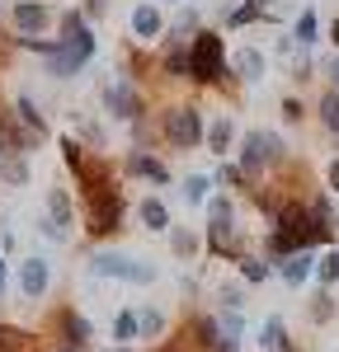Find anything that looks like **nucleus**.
<instances>
[{
  "label": "nucleus",
  "instance_id": "obj_47",
  "mask_svg": "<svg viewBox=\"0 0 339 352\" xmlns=\"http://www.w3.org/2000/svg\"><path fill=\"white\" fill-rule=\"evenodd\" d=\"M5 272H10V263H0V296H5Z\"/></svg>",
  "mask_w": 339,
  "mask_h": 352
},
{
  "label": "nucleus",
  "instance_id": "obj_36",
  "mask_svg": "<svg viewBox=\"0 0 339 352\" xmlns=\"http://www.w3.org/2000/svg\"><path fill=\"white\" fill-rule=\"evenodd\" d=\"M61 160H66V169H71V174H76V169L85 164V146H81V141H71V136H66V141H61Z\"/></svg>",
  "mask_w": 339,
  "mask_h": 352
},
{
  "label": "nucleus",
  "instance_id": "obj_49",
  "mask_svg": "<svg viewBox=\"0 0 339 352\" xmlns=\"http://www.w3.org/2000/svg\"><path fill=\"white\" fill-rule=\"evenodd\" d=\"M52 352H81V348H71V343H56V348Z\"/></svg>",
  "mask_w": 339,
  "mask_h": 352
},
{
  "label": "nucleus",
  "instance_id": "obj_31",
  "mask_svg": "<svg viewBox=\"0 0 339 352\" xmlns=\"http://www.w3.org/2000/svg\"><path fill=\"white\" fill-rule=\"evenodd\" d=\"M259 343H264L269 352H278L282 343H287V329H282L278 315H269V320H264V333H259Z\"/></svg>",
  "mask_w": 339,
  "mask_h": 352
},
{
  "label": "nucleus",
  "instance_id": "obj_6",
  "mask_svg": "<svg viewBox=\"0 0 339 352\" xmlns=\"http://www.w3.org/2000/svg\"><path fill=\"white\" fill-rule=\"evenodd\" d=\"M90 272L94 277H113V282H132V287H151L156 282V268L151 263H141L132 254H113V249L90 254Z\"/></svg>",
  "mask_w": 339,
  "mask_h": 352
},
{
  "label": "nucleus",
  "instance_id": "obj_25",
  "mask_svg": "<svg viewBox=\"0 0 339 352\" xmlns=\"http://www.w3.org/2000/svg\"><path fill=\"white\" fill-rule=\"evenodd\" d=\"M316 38H320V19H316V10H302L297 24H292V43H297V47H311Z\"/></svg>",
  "mask_w": 339,
  "mask_h": 352
},
{
  "label": "nucleus",
  "instance_id": "obj_17",
  "mask_svg": "<svg viewBox=\"0 0 339 352\" xmlns=\"http://www.w3.org/2000/svg\"><path fill=\"white\" fill-rule=\"evenodd\" d=\"M217 338H222V324H217L212 315H194V320H189V348L212 352V348H217Z\"/></svg>",
  "mask_w": 339,
  "mask_h": 352
},
{
  "label": "nucleus",
  "instance_id": "obj_28",
  "mask_svg": "<svg viewBox=\"0 0 339 352\" xmlns=\"http://www.w3.org/2000/svg\"><path fill=\"white\" fill-rule=\"evenodd\" d=\"M137 333H141V338H161V333H165V315H161L156 305L137 310Z\"/></svg>",
  "mask_w": 339,
  "mask_h": 352
},
{
  "label": "nucleus",
  "instance_id": "obj_35",
  "mask_svg": "<svg viewBox=\"0 0 339 352\" xmlns=\"http://www.w3.org/2000/svg\"><path fill=\"white\" fill-rule=\"evenodd\" d=\"M316 277H320V287H335L339 282V249H330L325 258H316Z\"/></svg>",
  "mask_w": 339,
  "mask_h": 352
},
{
  "label": "nucleus",
  "instance_id": "obj_15",
  "mask_svg": "<svg viewBox=\"0 0 339 352\" xmlns=\"http://www.w3.org/2000/svg\"><path fill=\"white\" fill-rule=\"evenodd\" d=\"M278 277L287 287H307V277H316V254L311 249H297V254H287L278 263Z\"/></svg>",
  "mask_w": 339,
  "mask_h": 352
},
{
  "label": "nucleus",
  "instance_id": "obj_50",
  "mask_svg": "<svg viewBox=\"0 0 339 352\" xmlns=\"http://www.w3.org/2000/svg\"><path fill=\"white\" fill-rule=\"evenodd\" d=\"M109 352H127V348H109Z\"/></svg>",
  "mask_w": 339,
  "mask_h": 352
},
{
  "label": "nucleus",
  "instance_id": "obj_37",
  "mask_svg": "<svg viewBox=\"0 0 339 352\" xmlns=\"http://www.w3.org/2000/svg\"><path fill=\"white\" fill-rule=\"evenodd\" d=\"M217 324H222V338H236V343H240V329H245L240 324V310H226Z\"/></svg>",
  "mask_w": 339,
  "mask_h": 352
},
{
  "label": "nucleus",
  "instance_id": "obj_24",
  "mask_svg": "<svg viewBox=\"0 0 339 352\" xmlns=\"http://www.w3.org/2000/svg\"><path fill=\"white\" fill-rule=\"evenodd\" d=\"M141 333H137V310H118L113 315V343L118 348H127V343H137Z\"/></svg>",
  "mask_w": 339,
  "mask_h": 352
},
{
  "label": "nucleus",
  "instance_id": "obj_21",
  "mask_svg": "<svg viewBox=\"0 0 339 352\" xmlns=\"http://www.w3.org/2000/svg\"><path fill=\"white\" fill-rule=\"evenodd\" d=\"M231 76H240V80H259V76H264V52L240 47V52L231 56Z\"/></svg>",
  "mask_w": 339,
  "mask_h": 352
},
{
  "label": "nucleus",
  "instance_id": "obj_43",
  "mask_svg": "<svg viewBox=\"0 0 339 352\" xmlns=\"http://www.w3.org/2000/svg\"><path fill=\"white\" fill-rule=\"evenodd\" d=\"M156 352H189V343H179V338H165V343H161Z\"/></svg>",
  "mask_w": 339,
  "mask_h": 352
},
{
  "label": "nucleus",
  "instance_id": "obj_16",
  "mask_svg": "<svg viewBox=\"0 0 339 352\" xmlns=\"http://www.w3.org/2000/svg\"><path fill=\"white\" fill-rule=\"evenodd\" d=\"M14 118H19V127H24V132H33L38 141H48V136H52V127H48V118L38 113V104H33L28 94H19V99H14Z\"/></svg>",
  "mask_w": 339,
  "mask_h": 352
},
{
  "label": "nucleus",
  "instance_id": "obj_14",
  "mask_svg": "<svg viewBox=\"0 0 339 352\" xmlns=\"http://www.w3.org/2000/svg\"><path fill=\"white\" fill-rule=\"evenodd\" d=\"M94 52H81V47H56L52 56H48V76H56V80H71V76H81L85 71V61H90Z\"/></svg>",
  "mask_w": 339,
  "mask_h": 352
},
{
  "label": "nucleus",
  "instance_id": "obj_13",
  "mask_svg": "<svg viewBox=\"0 0 339 352\" xmlns=\"http://www.w3.org/2000/svg\"><path fill=\"white\" fill-rule=\"evenodd\" d=\"M123 169H127L132 179L170 184V169H165V160H156V155H151V151H141V146H132V151H127V160H123Z\"/></svg>",
  "mask_w": 339,
  "mask_h": 352
},
{
  "label": "nucleus",
  "instance_id": "obj_30",
  "mask_svg": "<svg viewBox=\"0 0 339 352\" xmlns=\"http://www.w3.org/2000/svg\"><path fill=\"white\" fill-rule=\"evenodd\" d=\"M236 263H240V277H245V282H254V287H259V282H269V272H274V263H269V258H236Z\"/></svg>",
  "mask_w": 339,
  "mask_h": 352
},
{
  "label": "nucleus",
  "instance_id": "obj_7",
  "mask_svg": "<svg viewBox=\"0 0 339 352\" xmlns=\"http://www.w3.org/2000/svg\"><path fill=\"white\" fill-rule=\"evenodd\" d=\"M99 99H104V109L118 118V122H137L141 113H146V104H141V89L127 76L123 80H109L104 89H99Z\"/></svg>",
  "mask_w": 339,
  "mask_h": 352
},
{
  "label": "nucleus",
  "instance_id": "obj_19",
  "mask_svg": "<svg viewBox=\"0 0 339 352\" xmlns=\"http://www.w3.org/2000/svg\"><path fill=\"white\" fill-rule=\"evenodd\" d=\"M161 28H165V19H161L156 5H137V10H132V38L151 43V38H161Z\"/></svg>",
  "mask_w": 339,
  "mask_h": 352
},
{
  "label": "nucleus",
  "instance_id": "obj_10",
  "mask_svg": "<svg viewBox=\"0 0 339 352\" xmlns=\"http://www.w3.org/2000/svg\"><path fill=\"white\" fill-rule=\"evenodd\" d=\"M48 287H52V263H48L43 254L19 258V292H24V300H43Z\"/></svg>",
  "mask_w": 339,
  "mask_h": 352
},
{
  "label": "nucleus",
  "instance_id": "obj_8",
  "mask_svg": "<svg viewBox=\"0 0 339 352\" xmlns=\"http://www.w3.org/2000/svg\"><path fill=\"white\" fill-rule=\"evenodd\" d=\"M71 226H76V202L66 188H48V217H43V235L52 244L71 240Z\"/></svg>",
  "mask_w": 339,
  "mask_h": 352
},
{
  "label": "nucleus",
  "instance_id": "obj_27",
  "mask_svg": "<svg viewBox=\"0 0 339 352\" xmlns=\"http://www.w3.org/2000/svg\"><path fill=\"white\" fill-rule=\"evenodd\" d=\"M330 320H335V292L320 287V292L311 296V324H330Z\"/></svg>",
  "mask_w": 339,
  "mask_h": 352
},
{
  "label": "nucleus",
  "instance_id": "obj_3",
  "mask_svg": "<svg viewBox=\"0 0 339 352\" xmlns=\"http://www.w3.org/2000/svg\"><path fill=\"white\" fill-rule=\"evenodd\" d=\"M207 249L217 258H240V230H236V202L217 192L207 197Z\"/></svg>",
  "mask_w": 339,
  "mask_h": 352
},
{
  "label": "nucleus",
  "instance_id": "obj_44",
  "mask_svg": "<svg viewBox=\"0 0 339 352\" xmlns=\"http://www.w3.org/2000/svg\"><path fill=\"white\" fill-rule=\"evenodd\" d=\"M325 76H330V80H335V89H339V56H330V61H325Z\"/></svg>",
  "mask_w": 339,
  "mask_h": 352
},
{
  "label": "nucleus",
  "instance_id": "obj_12",
  "mask_svg": "<svg viewBox=\"0 0 339 352\" xmlns=\"http://www.w3.org/2000/svg\"><path fill=\"white\" fill-rule=\"evenodd\" d=\"M61 43L66 47H81V52H94V28H90V19H85L81 10H61Z\"/></svg>",
  "mask_w": 339,
  "mask_h": 352
},
{
  "label": "nucleus",
  "instance_id": "obj_42",
  "mask_svg": "<svg viewBox=\"0 0 339 352\" xmlns=\"http://www.w3.org/2000/svg\"><path fill=\"white\" fill-rule=\"evenodd\" d=\"M325 184H330V192H339V160H330V169H325Z\"/></svg>",
  "mask_w": 339,
  "mask_h": 352
},
{
  "label": "nucleus",
  "instance_id": "obj_2",
  "mask_svg": "<svg viewBox=\"0 0 339 352\" xmlns=\"http://www.w3.org/2000/svg\"><path fill=\"white\" fill-rule=\"evenodd\" d=\"M231 76V61H226V47L212 28H198L189 38V80L194 85H217Z\"/></svg>",
  "mask_w": 339,
  "mask_h": 352
},
{
  "label": "nucleus",
  "instance_id": "obj_41",
  "mask_svg": "<svg viewBox=\"0 0 339 352\" xmlns=\"http://www.w3.org/2000/svg\"><path fill=\"white\" fill-rule=\"evenodd\" d=\"M104 10H109V0H85V19H99V14H104Z\"/></svg>",
  "mask_w": 339,
  "mask_h": 352
},
{
  "label": "nucleus",
  "instance_id": "obj_46",
  "mask_svg": "<svg viewBox=\"0 0 339 352\" xmlns=\"http://www.w3.org/2000/svg\"><path fill=\"white\" fill-rule=\"evenodd\" d=\"M330 43H335V47H339V19H335V24H330Z\"/></svg>",
  "mask_w": 339,
  "mask_h": 352
},
{
  "label": "nucleus",
  "instance_id": "obj_20",
  "mask_svg": "<svg viewBox=\"0 0 339 352\" xmlns=\"http://www.w3.org/2000/svg\"><path fill=\"white\" fill-rule=\"evenodd\" d=\"M203 141H207V151H212V155H231V141H236V122H231V118H217V122H212V127H207V136H203Z\"/></svg>",
  "mask_w": 339,
  "mask_h": 352
},
{
  "label": "nucleus",
  "instance_id": "obj_34",
  "mask_svg": "<svg viewBox=\"0 0 339 352\" xmlns=\"http://www.w3.org/2000/svg\"><path fill=\"white\" fill-rule=\"evenodd\" d=\"M207 188H212V179H207V174H189V179H184V202H207Z\"/></svg>",
  "mask_w": 339,
  "mask_h": 352
},
{
  "label": "nucleus",
  "instance_id": "obj_40",
  "mask_svg": "<svg viewBox=\"0 0 339 352\" xmlns=\"http://www.w3.org/2000/svg\"><path fill=\"white\" fill-rule=\"evenodd\" d=\"M282 118H287V122H302V118H307L302 99H282Z\"/></svg>",
  "mask_w": 339,
  "mask_h": 352
},
{
  "label": "nucleus",
  "instance_id": "obj_9",
  "mask_svg": "<svg viewBox=\"0 0 339 352\" xmlns=\"http://www.w3.org/2000/svg\"><path fill=\"white\" fill-rule=\"evenodd\" d=\"M10 19H14V33H24V38H43L48 24L56 19L52 5H43V0H14L10 5Z\"/></svg>",
  "mask_w": 339,
  "mask_h": 352
},
{
  "label": "nucleus",
  "instance_id": "obj_11",
  "mask_svg": "<svg viewBox=\"0 0 339 352\" xmlns=\"http://www.w3.org/2000/svg\"><path fill=\"white\" fill-rule=\"evenodd\" d=\"M56 343H71V348H90V338H94V324H90V320H85L81 310H71V305H66V310H56Z\"/></svg>",
  "mask_w": 339,
  "mask_h": 352
},
{
  "label": "nucleus",
  "instance_id": "obj_22",
  "mask_svg": "<svg viewBox=\"0 0 339 352\" xmlns=\"http://www.w3.org/2000/svg\"><path fill=\"white\" fill-rule=\"evenodd\" d=\"M137 217H141V226H146V230H170V207L161 202V197H141Z\"/></svg>",
  "mask_w": 339,
  "mask_h": 352
},
{
  "label": "nucleus",
  "instance_id": "obj_4",
  "mask_svg": "<svg viewBox=\"0 0 339 352\" xmlns=\"http://www.w3.org/2000/svg\"><path fill=\"white\" fill-rule=\"evenodd\" d=\"M287 160V146H282L278 132H245L240 136V169H245V179H259L269 164H282Z\"/></svg>",
  "mask_w": 339,
  "mask_h": 352
},
{
  "label": "nucleus",
  "instance_id": "obj_23",
  "mask_svg": "<svg viewBox=\"0 0 339 352\" xmlns=\"http://www.w3.org/2000/svg\"><path fill=\"white\" fill-rule=\"evenodd\" d=\"M0 179H5L10 188L28 184V155H5V151H0Z\"/></svg>",
  "mask_w": 339,
  "mask_h": 352
},
{
  "label": "nucleus",
  "instance_id": "obj_38",
  "mask_svg": "<svg viewBox=\"0 0 339 352\" xmlns=\"http://www.w3.org/2000/svg\"><path fill=\"white\" fill-rule=\"evenodd\" d=\"M194 28H198V10H184V14L174 19V33H170V38H184V33H194Z\"/></svg>",
  "mask_w": 339,
  "mask_h": 352
},
{
  "label": "nucleus",
  "instance_id": "obj_45",
  "mask_svg": "<svg viewBox=\"0 0 339 352\" xmlns=\"http://www.w3.org/2000/svg\"><path fill=\"white\" fill-rule=\"evenodd\" d=\"M212 352H240V343H236V338H217V348Z\"/></svg>",
  "mask_w": 339,
  "mask_h": 352
},
{
  "label": "nucleus",
  "instance_id": "obj_39",
  "mask_svg": "<svg viewBox=\"0 0 339 352\" xmlns=\"http://www.w3.org/2000/svg\"><path fill=\"white\" fill-rule=\"evenodd\" d=\"M217 296H222V305H226V310H240V305H245V292H240V287H231V282H226V287L217 292Z\"/></svg>",
  "mask_w": 339,
  "mask_h": 352
},
{
  "label": "nucleus",
  "instance_id": "obj_5",
  "mask_svg": "<svg viewBox=\"0 0 339 352\" xmlns=\"http://www.w3.org/2000/svg\"><path fill=\"white\" fill-rule=\"evenodd\" d=\"M161 136H165L174 151H194V146H203V136H207L203 113H198L194 104H174V109H165L161 113Z\"/></svg>",
  "mask_w": 339,
  "mask_h": 352
},
{
  "label": "nucleus",
  "instance_id": "obj_32",
  "mask_svg": "<svg viewBox=\"0 0 339 352\" xmlns=\"http://www.w3.org/2000/svg\"><path fill=\"white\" fill-rule=\"evenodd\" d=\"M28 338L24 329H14V324H0V352H28Z\"/></svg>",
  "mask_w": 339,
  "mask_h": 352
},
{
  "label": "nucleus",
  "instance_id": "obj_26",
  "mask_svg": "<svg viewBox=\"0 0 339 352\" xmlns=\"http://www.w3.org/2000/svg\"><path fill=\"white\" fill-rule=\"evenodd\" d=\"M254 19H269V10H264L259 0H245V5L226 10V24H231V28H245V24H254Z\"/></svg>",
  "mask_w": 339,
  "mask_h": 352
},
{
  "label": "nucleus",
  "instance_id": "obj_1",
  "mask_svg": "<svg viewBox=\"0 0 339 352\" xmlns=\"http://www.w3.org/2000/svg\"><path fill=\"white\" fill-rule=\"evenodd\" d=\"M76 184H81L85 202H90V240H109L123 230V188H118V179H113V169L104 160H90L76 169Z\"/></svg>",
  "mask_w": 339,
  "mask_h": 352
},
{
  "label": "nucleus",
  "instance_id": "obj_29",
  "mask_svg": "<svg viewBox=\"0 0 339 352\" xmlns=\"http://www.w3.org/2000/svg\"><path fill=\"white\" fill-rule=\"evenodd\" d=\"M170 249H174L179 258H194V254H198V235H194V230H184V226H179V230L170 226Z\"/></svg>",
  "mask_w": 339,
  "mask_h": 352
},
{
  "label": "nucleus",
  "instance_id": "obj_48",
  "mask_svg": "<svg viewBox=\"0 0 339 352\" xmlns=\"http://www.w3.org/2000/svg\"><path fill=\"white\" fill-rule=\"evenodd\" d=\"M278 352H302V348H297V343H292V338H287V343H282V348Z\"/></svg>",
  "mask_w": 339,
  "mask_h": 352
},
{
  "label": "nucleus",
  "instance_id": "obj_33",
  "mask_svg": "<svg viewBox=\"0 0 339 352\" xmlns=\"http://www.w3.org/2000/svg\"><path fill=\"white\" fill-rule=\"evenodd\" d=\"M320 122L339 136V89H325V94H320Z\"/></svg>",
  "mask_w": 339,
  "mask_h": 352
},
{
  "label": "nucleus",
  "instance_id": "obj_18",
  "mask_svg": "<svg viewBox=\"0 0 339 352\" xmlns=\"http://www.w3.org/2000/svg\"><path fill=\"white\" fill-rule=\"evenodd\" d=\"M161 71H165L170 80H189V47H184V38H170V43H165Z\"/></svg>",
  "mask_w": 339,
  "mask_h": 352
}]
</instances>
